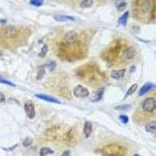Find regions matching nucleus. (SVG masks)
<instances>
[{
  "label": "nucleus",
  "mask_w": 156,
  "mask_h": 156,
  "mask_svg": "<svg viewBox=\"0 0 156 156\" xmlns=\"http://www.w3.org/2000/svg\"><path fill=\"white\" fill-rule=\"evenodd\" d=\"M137 87H139L137 84H132V86L129 87L128 91L125 92V98H128V96H131L132 94H135V92H136V90H137Z\"/></svg>",
  "instance_id": "19"
},
{
  "label": "nucleus",
  "mask_w": 156,
  "mask_h": 156,
  "mask_svg": "<svg viewBox=\"0 0 156 156\" xmlns=\"http://www.w3.org/2000/svg\"><path fill=\"white\" fill-rule=\"evenodd\" d=\"M24 109H25V113H27L28 119H33L35 117V104L32 102H25Z\"/></svg>",
  "instance_id": "11"
},
{
  "label": "nucleus",
  "mask_w": 156,
  "mask_h": 156,
  "mask_svg": "<svg viewBox=\"0 0 156 156\" xmlns=\"http://www.w3.org/2000/svg\"><path fill=\"white\" fill-rule=\"evenodd\" d=\"M131 108V105H128V104H125V105H120V107H117V109H125V111H127V109H129Z\"/></svg>",
  "instance_id": "31"
},
{
  "label": "nucleus",
  "mask_w": 156,
  "mask_h": 156,
  "mask_svg": "<svg viewBox=\"0 0 156 156\" xmlns=\"http://www.w3.org/2000/svg\"><path fill=\"white\" fill-rule=\"evenodd\" d=\"M44 72H46V68H44V66H40L39 70H37V76H36V79H37V80H40V79L44 76Z\"/></svg>",
  "instance_id": "22"
},
{
  "label": "nucleus",
  "mask_w": 156,
  "mask_h": 156,
  "mask_svg": "<svg viewBox=\"0 0 156 156\" xmlns=\"http://www.w3.org/2000/svg\"><path fill=\"white\" fill-rule=\"evenodd\" d=\"M4 102H5V96H4L3 92H0V104H1V103H4Z\"/></svg>",
  "instance_id": "32"
},
{
  "label": "nucleus",
  "mask_w": 156,
  "mask_h": 156,
  "mask_svg": "<svg viewBox=\"0 0 156 156\" xmlns=\"http://www.w3.org/2000/svg\"><path fill=\"white\" fill-rule=\"evenodd\" d=\"M74 95L76 96V98H80V99H86V98H88V95H90V91L87 90L86 87H83V86H76L74 88Z\"/></svg>",
  "instance_id": "10"
},
{
  "label": "nucleus",
  "mask_w": 156,
  "mask_h": 156,
  "mask_svg": "<svg viewBox=\"0 0 156 156\" xmlns=\"http://www.w3.org/2000/svg\"><path fill=\"white\" fill-rule=\"evenodd\" d=\"M155 109H156V98L155 96H149L145 100H143L140 108L135 112L133 121L137 123V124H147L148 121L153 120Z\"/></svg>",
  "instance_id": "6"
},
{
  "label": "nucleus",
  "mask_w": 156,
  "mask_h": 156,
  "mask_svg": "<svg viewBox=\"0 0 156 156\" xmlns=\"http://www.w3.org/2000/svg\"><path fill=\"white\" fill-rule=\"evenodd\" d=\"M133 156H140V155H133Z\"/></svg>",
  "instance_id": "34"
},
{
  "label": "nucleus",
  "mask_w": 156,
  "mask_h": 156,
  "mask_svg": "<svg viewBox=\"0 0 156 156\" xmlns=\"http://www.w3.org/2000/svg\"><path fill=\"white\" fill-rule=\"evenodd\" d=\"M55 67H56V64H55L54 62H48L47 64H46V66H44V68H47V70H50L52 72V71L55 70Z\"/></svg>",
  "instance_id": "25"
},
{
  "label": "nucleus",
  "mask_w": 156,
  "mask_h": 156,
  "mask_svg": "<svg viewBox=\"0 0 156 156\" xmlns=\"http://www.w3.org/2000/svg\"><path fill=\"white\" fill-rule=\"evenodd\" d=\"M36 98H39V99H43V100H46V102H50V103H60V100H59V99L54 98V96H48V95L36 94Z\"/></svg>",
  "instance_id": "14"
},
{
  "label": "nucleus",
  "mask_w": 156,
  "mask_h": 156,
  "mask_svg": "<svg viewBox=\"0 0 156 156\" xmlns=\"http://www.w3.org/2000/svg\"><path fill=\"white\" fill-rule=\"evenodd\" d=\"M94 33L95 32L83 29H56L51 36L52 51L64 62L82 60L88 54L90 40Z\"/></svg>",
  "instance_id": "1"
},
{
  "label": "nucleus",
  "mask_w": 156,
  "mask_h": 156,
  "mask_svg": "<svg viewBox=\"0 0 156 156\" xmlns=\"http://www.w3.org/2000/svg\"><path fill=\"white\" fill-rule=\"evenodd\" d=\"M125 68H120V70H113L112 72H111V78L115 79V80H120V79L124 78L125 75Z\"/></svg>",
  "instance_id": "12"
},
{
  "label": "nucleus",
  "mask_w": 156,
  "mask_h": 156,
  "mask_svg": "<svg viewBox=\"0 0 156 156\" xmlns=\"http://www.w3.org/2000/svg\"><path fill=\"white\" fill-rule=\"evenodd\" d=\"M119 119H120V121H121V123H124V124L128 123V116H127V115H120Z\"/></svg>",
  "instance_id": "28"
},
{
  "label": "nucleus",
  "mask_w": 156,
  "mask_h": 156,
  "mask_svg": "<svg viewBox=\"0 0 156 156\" xmlns=\"http://www.w3.org/2000/svg\"><path fill=\"white\" fill-rule=\"evenodd\" d=\"M82 8H88V7H92L94 5V1L92 0H86V1H80V4H79Z\"/></svg>",
  "instance_id": "20"
},
{
  "label": "nucleus",
  "mask_w": 156,
  "mask_h": 156,
  "mask_svg": "<svg viewBox=\"0 0 156 156\" xmlns=\"http://www.w3.org/2000/svg\"><path fill=\"white\" fill-rule=\"evenodd\" d=\"M103 156H128V148L119 143H109L100 149Z\"/></svg>",
  "instance_id": "8"
},
{
  "label": "nucleus",
  "mask_w": 156,
  "mask_h": 156,
  "mask_svg": "<svg viewBox=\"0 0 156 156\" xmlns=\"http://www.w3.org/2000/svg\"><path fill=\"white\" fill-rule=\"evenodd\" d=\"M55 20H68V21H74L75 17L72 16H66V15H54Z\"/></svg>",
  "instance_id": "17"
},
{
  "label": "nucleus",
  "mask_w": 156,
  "mask_h": 156,
  "mask_svg": "<svg viewBox=\"0 0 156 156\" xmlns=\"http://www.w3.org/2000/svg\"><path fill=\"white\" fill-rule=\"evenodd\" d=\"M31 143H32V140L29 139V137H25V139L23 140V145H24V147H29Z\"/></svg>",
  "instance_id": "29"
},
{
  "label": "nucleus",
  "mask_w": 156,
  "mask_h": 156,
  "mask_svg": "<svg viewBox=\"0 0 156 156\" xmlns=\"http://www.w3.org/2000/svg\"><path fill=\"white\" fill-rule=\"evenodd\" d=\"M50 153H54V149H51L50 147H43V148H40V152L39 155L40 156H47Z\"/></svg>",
  "instance_id": "18"
},
{
  "label": "nucleus",
  "mask_w": 156,
  "mask_h": 156,
  "mask_svg": "<svg viewBox=\"0 0 156 156\" xmlns=\"http://www.w3.org/2000/svg\"><path fill=\"white\" fill-rule=\"evenodd\" d=\"M32 31L25 25H4L0 28V47L15 51L27 44Z\"/></svg>",
  "instance_id": "3"
},
{
  "label": "nucleus",
  "mask_w": 156,
  "mask_h": 156,
  "mask_svg": "<svg viewBox=\"0 0 156 156\" xmlns=\"http://www.w3.org/2000/svg\"><path fill=\"white\" fill-rule=\"evenodd\" d=\"M103 94H104V87H100V88H99V91H98V94H96L98 96L92 99V102H98V100H100V99H102V96H103Z\"/></svg>",
  "instance_id": "21"
},
{
  "label": "nucleus",
  "mask_w": 156,
  "mask_h": 156,
  "mask_svg": "<svg viewBox=\"0 0 156 156\" xmlns=\"http://www.w3.org/2000/svg\"><path fill=\"white\" fill-rule=\"evenodd\" d=\"M137 48L125 37H116L111 42L107 48H104L100 58L111 67L127 66L136 58Z\"/></svg>",
  "instance_id": "2"
},
{
  "label": "nucleus",
  "mask_w": 156,
  "mask_h": 156,
  "mask_svg": "<svg viewBox=\"0 0 156 156\" xmlns=\"http://www.w3.org/2000/svg\"><path fill=\"white\" fill-rule=\"evenodd\" d=\"M83 131H84V136L90 137L92 131H94V124H92L91 121H86V123H84V127H83Z\"/></svg>",
  "instance_id": "13"
},
{
  "label": "nucleus",
  "mask_w": 156,
  "mask_h": 156,
  "mask_svg": "<svg viewBox=\"0 0 156 156\" xmlns=\"http://www.w3.org/2000/svg\"><path fill=\"white\" fill-rule=\"evenodd\" d=\"M71 155V151L70 149H67V151H64V152L62 153V156H70Z\"/></svg>",
  "instance_id": "33"
},
{
  "label": "nucleus",
  "mask_w": 156,
  "mask_h": 156,
  "mask_svg": "<svg viewBox=\"0 0 156 156\" xmlns=\"http://www.w3.org/2000/svg\"><path fill=\"white\" fill-rule=\"evenodd\" d=\"M127 7V3L125 1H121V3H117V11H124V8Z\"/></svg>",
  "instance_id": "27"
},
{
  "label": "nucleus",
  "mask_w": 156,
  "mask_h": 156,
  "mask_svg": "<svg viewBox=\"0 0 156 156\" xmlns=\"http://www.w3.org/2000/svg\"><path fill=\"white\" fill-rule=\"evenodd\" d=\"M153 88V84L152 83H148V84H145L143 88L140 90V92H139V96H143V95H145L147 92H149V91Z\"/></svg>",
  "instance_id": "16"
},
{
  "label": "nucleus",
  "mask_w": 156,
  "mask_h": 156,
  "mask_svg": "<svg viewBox=\"0 0 156 156\" xmlns=\"http://www.w3.org/2000/svg\"><path fill=\"white\" fill-rule=\"evenodd\" d=\"M44 87L48 88V90H51L58 96H62V98L67 99V100L72 98L70 92V87H68V82L64 78V75H62V72H59L58 75L47 79L46 83H44Z\"/></svg>",
  "instance_id": "7"
},
{
  "label": "nucleus",
  "mask_w": 156,
  "mask_h": 156,
  "mask_svg": "<svg viewBox=\"0 0 156 156\" xmlns=\"http://www.w3.org/2000/svg\"><path fill=\"white\" fill-rule=\"evenodd\" d=\"M76 140H78V132H76V129H75V128L70 129L67 133L63 135V143H66L67 145L75 144Z\"/></svg>",
  "instance_id": "9"
},
{
  "label": "nucleus",
  "mask_w": 156,
  "mask_h": 156,
  "mask_svg": "<svg viewBox=\"0 0 156 156\" xmlns=\"http://www.w3.org/2000/svg\"><path fill=\"white\" fill-rule=\"evenodd\" d=\"M0 83H1V84H8V86H11V87H15V84H13L12 82H9V80H7V79H4V78H1V76H0Z\"/></svg>",
  "instance_id": "26"
},
{
  "label": "nucleus",
  "mask_w": 156,
  "mask_h": 156,
  "mask_svg": "<svg viewBox=\"0 0 156 156\" xmlns=\"http://www.w3.org/2000/svg\"><path fill=\"white\" fill-rule=\"evenodd\" d=\"M31 5H35V7H42L43 5V1H29Z\"/></svg>",
  "instance_id": "30"
},
{
  "label": "nucleus",
  "mask_w": 156,
  "mask_h": 156,
  "mask_svg": "<svg viewBox=\"0 0 156 156\" xmlns=\"http://www.w3.org/2000/svg\"><path fill=\"white\" fill-rule=\"evenodd\" d=\"M155 5L156 1L153 0H137V1H132V15L136 20L140 21H147L155 20Z\"/></svg>",
  "instance_id": "5"
},
{
  "label": "nucleus",
  "mask_w": 156,
  "mask_h": 156,
  "mask_svg": "<svg viewBox=\"0 0 156 156\" xmlns=\"http://www.w3.org/2000/svg\"><path fill=\"white\" fill-rule=\"evenodd\" d=\"M128 16H129V12H125L124 15L120 17V20H119V24H120V25H125V23H127V19H128Z\"/></svg>",
  "instance_id": "23"
},
{
  "label": "nucleus",
  "mask_w": 156,
  "mask_h": 156,
  "mask_svg": "<svg viewBox=\"0 0 156 156\" xmlns=\"http://www.w3.org/2000/svg\"><path fill=\"white\" fill-rule=\"evenodd\" d=\"M145 129H147V132L155 133L156 132V123H155V120L148 121V123L145 124Z\"/></svg>",
  "instance_id": "15"
},
{
  "label": "nucleus",
  "mask_w": 156,
  "mask_h": 156,
  "mask_svg": "<svg viewBox=\"0 0 156 156\" xmlns=\"http://www.w3.org/2000/svg\"><path fill=\"white\" fill-rule=\"evenodd\" d=\"M75 75L79 80L87 83L91 87H100L107 83V75L95 62H90L76 68Z\"/></svg>",
  "instance_id": "4"
},
{
  "label": "nucleus",
  "mask_w": 156,
  "mask_h": 156,
  "mask_svg": "<svg viewBox=\"0 0 156 156\" xmlns=\"http://www.w3.org/2000/svg\"><path fill=\"white\" fill-rule=\"evenodd\" d=\"M47 52H48V46L44 44L43 48H42V51H40V54H39V56L40 58H46V56H47Z\"/></svg>",
  "instance_id": "24"
}]
</instances>
